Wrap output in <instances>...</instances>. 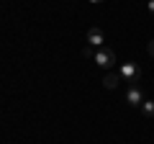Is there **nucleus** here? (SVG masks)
Returning a JSON list of instances; mask_svg holds the SVG:
<instances>
[{
    "instance_id": "nucleus-6",
    "label": "nucleus",
    "mask_w": 154,
    "mask_h": 144,
    "mask_svg": "<svg viewBox=\"0 0 154 144\" xmlns=\"http://www.w3.org/2000/svg\"><path fill=\"white\" fill-rule=\"evenodd\" d=\"M141 113H144V116H146V118H154V100H144V103H141Z\"/></svg>"
},
{
    "instance_id": "nucleus-8",
    "label": "nucleus",
    "mask_w": 154,
    "mask_h": 144,
    "mask_svg": "<svg viewBox=\"0 0 154 144\" xmlns=\"http://www.w3.org/2000/svg\"><path fill=\"white\" fill-rule=\"evenodd\" d=\"M146 52H149V57H154V39L146 44Z\"/></svg>"
},
{
    "instance_id": "nucleus-10",
    "label": "nucleus",
    "mask_w": 154,
    "mask_h": 144,
    "mask_svg": "<svg viewBox=\"0 0 154 144\" xmlns=\"http://www.w3.org/2000/svg\"><path fill=\"white\" fill-rule=\"evenodd\" d=\"M90 3H103V0H90Z\"/></svg>"
},
{
    "instance_id": "nucleus-1",
    "label": "nucleus",
    "mask_w": 154,
    "mask_h": 144,
    "mask_svg": "<svg viewBox=\"0 0 154 144\" xmlns=\"http://www.w3.org/2000/svg\"><path fill=\"white\" fill-rule=\"evenodd\" d=\"M95 64L98 67H103V70H113V64H116V52L113 49H108V46H103V49H98L95 52Z\"/></svg>"
},
{
    "instance_id": "nucleus-4",
    "label": "nucleus",
    "mask_w": 154,
    "mask_h": 144,
    "mask_svg": "<svg viewBox=\"0 0 154 144\" xmlns=\"http://www.w3.org/2000/svg\"><path fill=\"white\" fill-rule=\"evenodd\" d=\"M88 46H95V49H103V46H105V33H103V28H98V26L88 28Z\"/></svg>"
},
{
    "instance_id": "nucleus-5",
    "label": "nucleus",
    "mask_w": 154,
    "mask_h": 144,
    "mask_svg": "<svg viewBox=\"0 0 154 144\" xmlns=\"http://www.w3.org/2000/svg\"><path fill=\"white\" fill-rule=\"evenodd\" d=\"M121 72H113V70H108L105 72V77H103V88H108V90H116L118 85H121Z\"/></svg>"
},
{
    "instance_id": "nucleus-7",
    "label": "nucleus",
    "mask_w": 154,
    "mask_h": 144,
    "mask_svg": "<svg viewBox=\"0 0 154 144\" xmlns=\"http://www.w3.org/2000/svg\"><path fill=\"white\" fill-rule=\"evenodd\" d=\"M95 52H98L95 46H85V49H82V57H85V59H95Z\"/></svg>"
},
{
    "instance_id": "nucleus-9",
    "label": "nucleus",
    "mask_w": 154,
    "mask_h": 144,
    "mask_svg": "<svg viewBox=\"0 0 154 144\" xmlns=\"http://www.w3.org/2000/svg\"><path fill=\"white\" fill-rule=\"evenodd\" d=\"M146 8H149V13L154 16V0H149V3H146Z\"/></svg>"
},
{
    "instance_id": "nucleus-2",
    "label": "nucleus",
    "mask_w": 154,
    "mask_h": 144,
    "mask_svg": "<svg viewBox=\"0 0 154 144\" xmlns=\"http://www.w3.org/2000/svg\"><path fill=\"white\" fill-rule=\"evenodd\" d=\"M118 72H121V77L128 80V83H139V80H141V67H139L136 62H123V64L118 67Z\"/></svg>"
},
{
    "instance_id": "nucleus-3",
    "label": "nucleus",
    "mask_w": 154,
    "mask_h": 144,
    "mask_svg": "<svg viewBox=\"0 0 154 144\" xmlns=\"http://www.w3.org/2000/svg\"><path fill=\"white\" fill-rule=\"evenodd\" d=\"M144 100H146V98H144V90L139 88L136 83H134V85H128V90H126V103L131 105V108H141V103H144Z\"/></svg>"
}]
</instances>
